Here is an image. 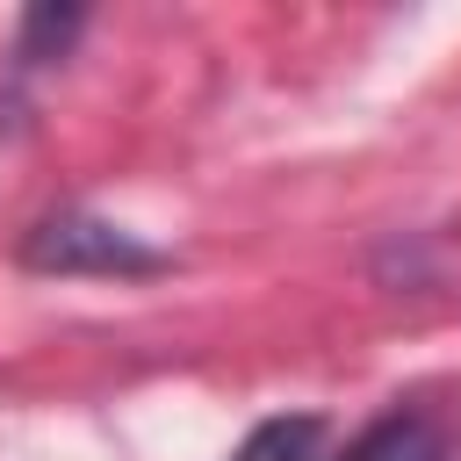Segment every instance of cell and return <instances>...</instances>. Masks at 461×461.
<instances>
[{
  "mask_svg": "<svg viewBox=\"0 0 461 461\" xmlns=\"http://www.w3.org/2000/svg\"><path fill=\"white\" fill-rule=\"evenodd\" d=\"M447 454H454V432L432 411H382L339 461H447Z\"/></svg>",
  "mask_w": 461,
  "mask_h": 461,
  "instance_id": "obj_2",
  "label": "cell"
},
{
  "mask_svg": "<svg viewBox=\"0 0 461 461\" xmlns=\"http://www.w3.org/2000/svg\"><path fill=\"white\" fill-rule=\"evenodd\" d=\"M230 461H324V418L317 411H288V418H267L238 439Z\"/></svg>",
  "mask_w": 461,
  "mask_h": 461,
  "instance_id": "obj_3",
  "label": "cell"
},
{
  "mask_svg": "<svg viewBox=\"0 0 461 461\" xmlns=\"http://www.w3.org/2000/svg\"><path fill=\"white\" fill-rule=\"evenodd\" d=\"M22 267L29 274H158L166 252L144 245L137 230L94 216V209H50L22 230Z\"/></svg>",
  "mask_w": 461,
  "mask_h": 461,
  "instance_id": "obj_1",
  "label": "cell"
},
{
  "mask_svg": "<svg viewBox=\"0 0 461 461\" xmlns=\"http://www.w3.org/2000/svg\"><path fill=\"white\" fill-rule=\"evenodd\" d=\"M79 22H86L79 7H29V14H22V43H14V58H29V65H36V58H58V50L79 36Z\"/></svg>",
  "mask_w": 461,
  "mask_h": 461,
  "instance_id": "obj_4",
  "label": "cell"
}]
</instances>
